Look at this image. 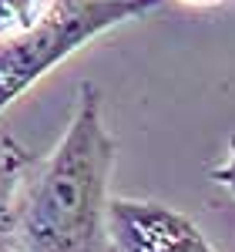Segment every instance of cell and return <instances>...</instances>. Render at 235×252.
<instances>
[{
  "label": "cell",
  "instance_id": "6da1fadb",
  "mask_svg": "<svg viewBox=\"0 0 235 252\" xmlns=\"http://www.w3.org/2000/svg\"><path fill=\"white\" fill-rule=\"evenodd\" d=\"M115 138L101 118L94 81L78 84V104L44 172L17 198L14 252H104Z\"/></svg>",
  "mask_w": 235,
  "mask_h": 252
},
{
  "label": "cell",
  "instance_id": "7a4b0ae2",
  "mask_svg": "<svg viewBox=\"0 0 235 252\" xmlns=\"http://www.w3.org/2000/svg\"><path fill=\"white\" fill-rule=\"evenodd\" d=\"M161 7L165 0H51L27 31L0 40V115L84 44Z\"/></svg>",
  "mask_w": 235,
  "mask_h": 252
},
{
  "label": "cell",
  "instance_id": "3957f363",
  "mask_svg": "<svg viewBox=\"0 0 235 252\" xmlns=\"http://www.w3.org/2000/svg\"><path fill=\"white\" fill-rule=\"evenodd\" d=\"M108 246L115 252H215L188 215L141 198L108 202Z\"/></svg>",
  "mask_w": 235,
  "mask_h": 252
},
{
  "label": "cell",
  "instance_id": "277c9868",
  "mask_svg": "<svg viewBox=\"0 0 235 252\" xmlns=\"http://www.w3.org/2000/svg\"><path fill=\"white\" fill-rule=\"evenodd\" d=\"M34 165V155L10 135H0V239H10L20 198V175Z\"/></svg>",
  "mask_w": 235,
  "mask_h": 252
},
{
  "label": "cell",
  "instance_id": "5b68a950",
  "mask_svg": "<svg viewBox=\"0 0 235 252\" xmlns=\"http://www.w3.org/2000/svg\"><path fill=\"white\" fill-rule=\"evenodd\" d=\"M47 10V0H0V40L27 31Z\"/></svg>",
  "mask_w": 235,
  "mask_h": 252
},
{
  "label": "cell",
  "instance_id": "8992f818",
  "mask_svg": "<svg viewBox=\"0 0 235 252\" xmlns=\"http://www.w3.org/2000/svg\"><path fill=\"white\" fill-rule=\"evenodd\" d=\"M208 175H212V182H218V185L235 198V135L229 138V158H225L222 165H215Z\"/></svg>",
  "mask_w": 235,
  "mask_h": 252
},
{
  "label": "cell",
  "instance_id": "52a82bcc",
  "mask_svg": "<svg viewBox=\"0 0 235 252\" xmlns=\"http://www.w3.org/2000/svg\"><path fill=\"white\" fill-rule=\"evenodd\" d=\"M185 3H192V7H215L222 0H185Z\"/></svg>",
  "mask_w": 235,
  "mask_h": 252
}]
</instances>
